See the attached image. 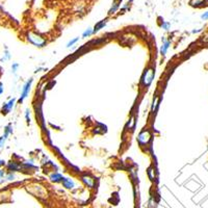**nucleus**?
Masks as SVG:
<instances>
[{
  "label": "nucleus",
  "instance_id": "obj_1",
  "mask_svg": "<svg viewBox=\"0 0 208 208\" xmlns=\"http://www.w3.org/2000/svg\"><path fill=\"white\" fill-rule=\"evenodd\" d=\"M154 76H155V70L153 68H149V69L145 70V72L142 76V84L144 85V88L150 87V84L153 81Z\"/></svg>",
  "mask_w": 208,
  "mask_h": 208
},
{
  "label": "nucleus",
  "instance_id": "obj_2",
  "mask_svg": "<svg viewBox=\"0 0 208 208\" xmlns=\"http://www.w3.org/2000/svg\"><path fill=\"white\" fill-rule=\"evenodd\" d=\"M27 38L31 44H34L37 47H44L47 43L45 38H42L40 34H34V32H29L27 34Z\"/></svg>",
  "mask_w": 208,
  "mask_h": 208
},
{
  "label": "nucleus",
  "instance_id": "obj_3",
  "mask_svg": "<svg viewBox=\"0 0 208 208\" xmlns=\"http://www.w3.org/2000/svg\"><path fill=\"white\" fill-rule=\"evenodd\" d=\"M150 139H151V133L149 130H147V129H144L142 131L139 132V134L138 136V142L141 146L148 145L150 142Z\"/></svg>",
  "mask_w": 208,
  "mask_h": 208
},
{
  "label": "nucleus",
  "instance_id": "obj_4",
  "mask_svg": "<svg viewBox=\"0 0 208 208\" xmlns=\"http://www.w3.org/2000/svg\"><path fill=\"white\" fill-rule=\"evenodd\" d=\"M31 84H32V79H29L27 82L24 84V87L22 88V92H21V96H20V99H19V102H23L26 98L28 97L29 95V92H30V88H31Z\"/></svg>",
  "mask_w": 208,
  "mask_h": 208
},
{
  "label": "nucleus",
  "instance_id": "obj_5",
  "mask_svg": "<svg viewBox=\"0 0 208 208\" xmlns=\"http://www.w3.org/2000/svg\"><path fill=\"white\" fill-rule=\"evenodd\" d=\"M11 132H13V127H11V125H8L7 128H5V131L3 133V135H2L1 138H0V150H1L2 148H3L4 142L7 139V136L10 135Z\"/></svg>",
  "mask_w": 208,
  "mask_h": 208
},
{
  "label": "nucleus",
  "instance_id": "obj_6",
  "mask_svg": "<svg viewBox=\"0 0 208 208\" xmlns=\"http://www.w3.org/2000/svg\"><path fill=\"white\" fill-rule=\"evenodd\" d=\"M15 102H16V99L13 98V99H11L7 103H5L4 105L2 106V108H1V114L2 115H7L8 112L11 111V108L14 107Z\"/></svg>",
  "mask_w": 208,
  "mask_h": 208
},
{
  "label": "nucleus",
  "instance_id": "obj_7",
  "mask_svg": "<svg viewBox=\"0 0 208 208\" xmlns=\"http://www.w3.org/2000/svg\"><path fill=\"white\" fill-rule=\"evenodd\" d=\"M7 170L11 172V173H15V172H18L20 170L21 165H19V163H17L16 161H11L7 163Z\"/></svg>",
  "mask_w": 208,
  "mask_h": 208
},
{
  "label": "nucleus",
  "instance_id": "obj_8",
  "mask_svg": "<svg viewBox=\"0 0 208 208\" xmlns=\"http://www.w3.org/2000/svg\"><path fill=\"white\" fill-rule=\"evenodd\" d=\"M81 179H82L83 182L85 183V185H88V187H93L94 186L95 179H94V178H92L91 176H88V175H84V176L81 177Z\"/></svg>",
  "mask_w": 208,
  "mask_h": 208
},
{
  "label": "nucleus",
  "instance_id": "obj_9",
  "mask_svg": "<svg viewBox=\"0 0 208 208\" xmlns=\"http://www.w3.org/2000/svg\"><path fill=\"white\" fill-rule=\"evenodd\" d=\"M170 45H171V42L170 41L163 40L162 46H161V48H160V54H161V55H165L166 52H168V49L170 48Z\"/></svg>",
  "mask_w": 208,
  "mask_h": 208
},
{
  "label": "nucleus",
  "instance_id": "obj_10",
  "mask_svg": "<svg viewBox=\"0 0 208 208\" xmlns=\"http://www.w3.org/2000/svg\"><path fill=\"white\" fill-rule=\"evenodd\" d=\"M121 2H122V0H115L114 3H112V5H111V10L108 11V15L115 14V11L119 10V7H120Z\"/></svg>",
  "mask_w": 208,
  "mask_h": 208
},
{
  "label": "nucleus",
  "instance_id": "obj_11",
  "mask_svg": "<svg viewBox=\"0 0 208 208\" xmlns=\"http://www.w3.org/2000/svg\"><path fill=\"white\" fill-rule=\"evenodd\" d=\"M61 183H62V185H64V187H66L68 189H72L74 187L73 180H71L70 178H62Z\"/></svg>",
  "mask_w": 208,
  "mask_h": 208
},
{
  "label": "nucleus",
  "instance_id": "obj_12",
  "mask_svg": "<svg viewBox=\"0 0 208 208\" xmlns=\"http://www.w3.org/2000/svg\"><path fill=\"white\" fill-rule=\"evenodd\" d=\"M106 23H107V19L105 20H101L100 22H98L96 25L94 26V29H93V32L94 34H96V32H98L100 30V29H102L104 26L106 25Z\"/></svg>",
  "mask_w": 208,
  "mask_h": 208
},
{
  "label": "nucleus",
  "instance_id": "obj_13",
  "mask_svg": "<svg viewBox=\"0 0 208 208\" xmlns=\"http://www.w3.org/2000/svg\"><path fill=\"white\" fill-rule=\"evenodd\" d=\"M205 3H206V0H191L189 1V4L195 7H204Z\"/></svg>",
  "mask_w": 208,
  "mask_h": 208
},
{
  "label": "nucleus",
  "instance_id": "obj_14",
  "mask_svg": "<svg viewBox=\"0 0 208 208\" xmlns=\"http://www.w3.org/2000/svg\"><path fill=\"white\" fill-rule=\"evenodd\" d=\"M62 177L61 174H58V173H53V174H51L50 175V179H51L53 182H61L62 181Z\"/></svg>",
  "mask_w": 208,
  "mask_h": 208
},
{
  "label": "nucleus",
  "instance_id": "obj_15",
  "mask_svg": "<svg viewBox=\"0 0 208 208\" xmlns=\"http://www.w3.org/2000/svg\"><path fill=\"white\" fill-rule=\"evenodd\" d=\"M158 104H159V97H158V96H156V97H155V99L153 100V104H152V112H153V114L156 111Z\"/></svg>",
  "mask_w": 208,
  "mask_h": 208
},
{
  "label": "nucleus",
  "instance_id": "obj_16",
  "mask_svg": "<svg viewBox=\"0 0 208 208\" xmlns=\"http://www.w3.org/2000/svg\"><path fill=\"white\" fill-rule=\"evenodd\" d=\"M128 127L130 130H133L135 127V118L134 117H131V119H130V121L128 122Z\"/></svg>",
  "mask_w": 208,
  "mask_h": 208
},
{
  "label": "nucleus",
  "instance_id": "obj_17",
  "mask_svg": "<svg viewBox=\"0 0 208 208\" xmlns=\"http://www.w3.org/2000/svg\"><path fill=\"white\" fill-rule=\"evenodd\" d=\"M94 32H93V29L92 28H88L87 30H85L84 32L82 34V38H88V37H91L92 34H93Z\"/></svg>",
  "mask_w": 208,
  "mask_h": 208
},
{
  "label": "nucleus",
  "instance_id": "obj_18",
  "mask_svg": "<svg viewBox=\"0 0 208 208\" xmlns=\"http://www.w3.org/2000/svg\"><path fill=\"white\" fill-rule=\"evenodd\" d=\"M5 178H7V180H10V181L14 180L15 179V174L11 173V172H8V173L5 175Z\"/></svg>",
  "mask_w": 208,
  "mask_h": 208
},
{
  "label": "nucleus",
  "instance_id": "obj_19",
  "mask_svg": "<svg viewBox=\"0 0 208 208\" xmlns=\"http://www.w3.org/2000/svg\"><path fill=\"white\" fill-rule=\"evenodd\" d=\"M25 118H26V122L29 124L30 123V111H29V109H26L25 111Z\"/></svg>",
  "mask_w": 208,
  "mask_h": 208
},
{
  "label": "nucleus",
  "instance_id": "obj_20",
  "mask_svg": "<svg viewBox=\"0 0 208 208\" xmlns=\"http://www.w3.org/2000/svg\"><path fill=\"white\" fill-rule=\"evenodd\" d=\"M79 41V38H73V40H71L69 43H68V45H67V47H71V46H73L74 44L75 43H77V42Z\"/></svg>",
  "mask_w": 208,
  "mask_h": 208
},
{
  "label": "nucleus",
  "instance_id": "obj_21",
  "mask_svg": "<svg viewBox=\"0 0 208 208\" xmlns=\"http://www.w3.org/2000/svg\"><path fill=\"white\" fill-rule=\"evenodd\" d=\"M4 176H5V174H4V171H1L0 170V183H2L4 181Z\"/></svg>",
  "mask_w": 208,
  "mask_h": 208
},
{
  "label": "nucleus",
  "instance_id": "obj_22",
  "mask_svg": "<svg viewBox=\"0 0 208 208\" xmlns=\"http://www.w3.org/2000/svg\"><path fill=\"white\" fill-rule=\"evenodd\" d=\"M161 27L165 29V30H169V27H170V24L169 23H162Z\"/></svg>",
  "mask_w": 208,
  "mask_h": 208
},
{
  "label": "nucleus",
  "instance_id": "obj_23",
  "mask_svg": "<svg viewBox=\"0 0 208 208\" xmlns=\"http://www.w3.org/2000/svg\"><path fill=\"white\" fill-rule=\"evenodd\" d=\"M201 19H203V20H208V11H205V13L202 15L201 16Z\"/></svg>",
  "mask_w": 208,
  "mask_h": 208
},
{
  "label": "nucleus",
  "instance_id": "obj_24",
  "mask_svg": "<svg viewBox=\"0 0 208 208\" xmlns=\"http://www.w3.org/2000/svg\"><path fill=\"white\" fill-rule=\"evenodd\" d=\"M18 67H19V65H18V64H14L13 66H11V69H13L14 72H16L17 69H18Z\"/></svg>",
  "mask_w": 208,
  "mask_h": 208
},
{
  "label": "nucleus",
  "instance_id": "obj_25",
  "mask_svg": "<svg viewBox=\"0 0 208 208\" xmlns=\"http://www.w3.org/2000/svg\"><path fill=\"white\" fill-rule=\"evenodd\" d=\"M2 93H3V84L0 82V95H1Z\"/></svg>",
  "mask_w": 208,
  "mask_h": 208
},
{
  "label": "nucleus",
  "instance_id": "obj_26",
  "mask_svg": "<svg viewBox=\"0 0 208 208\" xmlns=\"http://www.w3.org/2000/svg\"><path fill=\"white\" fill-rule=\"evenodd\" d=\"M3 165H5V161L4 160H2V159H0V168L3 166Z\"/></svg>",
  "mask_w": 208,
  "mask_h": 208
},
{
  "label": "nucleus",
  "instance_id": "obj_27",
  "mask_svg": "<svg viewBox=\"0 0 208 208\" xmlns=\"http://www.w3.org/2000/svg\"><path fill=\"white\" fill-rule=\"evenodd\" d=\"M206 1H207V2H208V0H206Z\"/></svg>",
  "mask_w": 208,
  "mask_h": 208
}]
</instances>
